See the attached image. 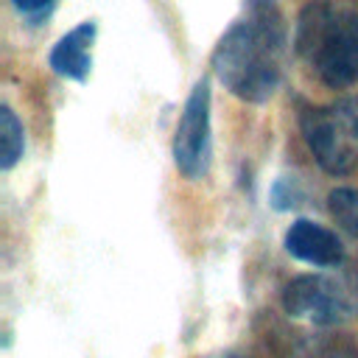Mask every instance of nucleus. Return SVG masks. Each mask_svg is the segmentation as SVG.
<instances>
[{
	"label": "nucleus",
	"instance_id": "nucleus-1",
	"mask_svg": "<svg viewBox=\"0 0 358 358\" xmlns=\"http://www.w3.org/2000/svg\"><path fill=\"white\" fill-rule=\"evenodd\" d=\"M285 25L274 0H246V14L218 39L213 73L241 101L263 103L282 78Z\"/></svg>",
	"mask_w": 358,
	"mask_h": 358
},
{
	"label": "nucleus",
	"instance_id": "nucleus-2",
	"mask_svg": "<svg viewBox=\"0 0 358 358\" xmlns=\"http://www.w3.org/2000/svg\"><path fill=\"white\" fill-rule=\"evenodd\" d=\"M294 45L308 70L330 90L358 81V8L344 0H313L299 11Z\"/></svg>",
	"mask_w": 358,
	"mask_h": 358
},
{
	"label": "nucleus",
	"instance_id": "nucleus-3",
	"mask_svg": "<svg viewBox=\"0 0 358 358\" xmlns=\"http://www.w3.org/2000/svg\"><path fill=\"white\" fill-rule=\"evenodd\" d=\"M302 137L322 171L347 176L358 171V95L302 112Z\"/></svg>",
	"mask_w": 358,
	"mask_h": 358
},
{
	"label": "nucleus",
	"instance_id": "nucleus-4",
	"mask_svg": "<svg viewBox=\"0 0 358 358\" xmlns=\"http://www.w3.org/2000/svg\"><path fill=\"white\" fill-rule=\"evenodd\" d=\"M282 308L310 324H341L358 310L355 291L330 274H299L282 291Z\"/></svg>",
	"mask_w": 358,
	"mask_h": 358
},
{
	"label": "nucleus",
	"instance_id": "nucleus-5",
	"mask_svg": "<svg viewBox=\"0 0 358 358\" xmlns=\"http://www.w3.org/2000/svg\"><path fill=\"white\" fill-rule=\"evenodd\" d=\"M173 162L187 179H201L210 168V84L201 78L185 101L173 134Z\"/></svg>",
	"mask_w": 358,
	"mask_h": 358
},
{
	"label": "nucleus",
	"instance_id": "nucleus-6",
	"mask_svg": "<svg viewBox=\"0 0 358 358\" xmlns=\"http://www.w3.org/2000/svg\"><path fill=\"white\" fill-rule=\"evenodd\" d=\"M285 249L288 255H294L296 260H305L310 266H338L344 260V246L338 241V235L316 221L308 218H296L288 232H285Z\"/></svg>",
	"mask_w": 358,
	"mask_h": 358
},
{
	"label": "nucleus",
	"instance_id": "nucleus-7",
	"mask_svg": "<svg viewBox=\"0 0 358 358\" xmlns=\"http://www.w3.org/2000/svg\"><path fill=\"white\" fill-rule=\"evenodd\" d=\"M92 39H95V22L84 20L81 25H76L73 31H67L50 50V67L56 76L62 78H73V81H84L90 67H92Z\"/></svg>",
	"mask_w": 358,
	"mask_h": 358
},
{
	"label": "nucleus",
	"instance_id": "nucleus-8",
	"mask_svg": "<svg viewBox=\"0 0 358 358\" xmlns=\"http://www.w3.org/2000/svg\"><path fill=\"white\" fill-rule=\"evenodd\" d=\"M22 148H25L22 123L17 120L11 106H0V168L3 171L14 168L22 157Z\"/></svg>",
	"mask_w": 358,
	"mask_h": 358
},
{
	"label": "nucleus",
	"instance_id": "nucleus-9",
	"mask_svg": "<svg viewBox=\"0 0 358 358\" xmlns=\"http://www.w3.org/2000/svg\"><path fill=\"white\" fill-rule=\"evenodd\" d=\"M327 207H330V215L350 235L358 238V187H336V190H330Z\"/></svg>",
	"mask_w": 358,
	"mask_h": 358
},
{
	"label": "nucleus",
	"instance_id": "nucleus-10",
	"mask_svg": "<svg viewBox=\"0 0 358 358\" xmlns=\"http://www.w3.org/2000/svg\"><path fill=\"white\" fill-rule=\"evenodd\" d=\"M11 3H14V8H17L25 20H31V22L48 17L50 8L56 6V0H11Z\"/></svg>",
	"mask_w": 358,
	"mask_h": 358
}]
</instances>
